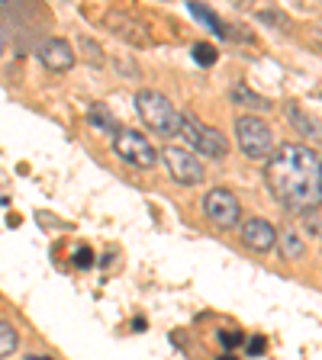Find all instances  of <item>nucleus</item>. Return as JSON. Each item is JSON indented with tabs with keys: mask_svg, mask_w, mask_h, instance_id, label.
I'll list each match as a JSON object with an SVG mask.
<instances>
[{
	"mask_svg": "<svg viewBox=\"0 0 322 360\" xmlns=\"http://www.w3.org/2000/svg\"><path fill=\"white\" fill-rule=\"evenodd\" d=\"M268 187L284 210L313 216L316 210H322L319 155L297 142L278 145L268 158Z\"/></svg>",
	"mask_w": 322,
	"mask_h": 360,
	"instance_id": "f257e3e1",
	"label": "nucleus"
},
{
	"mask_svg": "<svg viewBox=\"0 0 322 360\" xmlns=\"http://www.w3.org/2000/svg\"><path fill=\"white\" fill-rule=\"evenodd\" d=\"M135 112L142 116V122L151 132H161V135H168V139L180 132L178 106H174L161 90H139V94H135Z\"/></svg>",
	"mask_w": 322,
	"mask_h": 360,
	"instance_id": "f03ea898",
	"label": "nucleus"
},
{
	"mask_svg": "<svg viewBox=\"0 0 322 360\" xmlns=\"http://www.w3.org/2000/svg\"><path fill=\"white\" fill-rule=\"evenodd\" d=\"M180 139L190 145V151L203 158H225L229 155V142H225V135L219 129L206 126L203 120L197 116H180Z\"/></svg>",
	"mask_w": 322,
	"mask_h": 360,
	"instance_id": "7ed1b4c3",
	"label": "nucleus"
},
{
	"mask_svg": "<svg viewBox=\"0 0 322 360\" xmlns=\"http://www.w3.org/2000/svg\"><path fill=\"white\" fill-rule=\"evenodd\" d=\"M235 139H239V148L245 151V158H271L274 155V132L264 120L258 116H239L235 120Z\"/></svg>",
	"mask_w": 322,
	"mask_h": 360,
	"instance_id": "20e7f679",
	"label": "nucleus"
},
{
	"mask_svg": "<svg viewBox=\"0 0 322 360\" xmlns=\"http://www.w3.org/2000/svg\"><path fill=\"white\" fill-rule=\"evenodd\" d=\"M113 151H116V158H123L126 165L142 167V171H149L158 161V151L151 148V142L142 132H135V129H120V132L113 135Z\"/></svg>",
	"mask_w": 322,
	"mask_h": 360,
	"instance_id": "39448f33",
	"label": "nucleus"
},
{
	"mask_svg": "<svg viewBox=\"0 0 322 360\" xmlns=\"http://www.w3.org/2000/svg\"><path fill=\"white\" fill-rule=\"evenodd\" d=\"M203 212H206V219H210L213 225H219V229H233L242 219V202L233 190L216 187L203 196Z\"/></svg>",
	"mask_w": 322,
	"mask_h": 360,
	"instance_id": "423d86ee",
	"label": "nucleus"
},
{
	"mask_svg": "<svg viewBox=\"0 0 322 360\" xmlns=\"http://www.w3.org/2000/svg\"><path fill=\"white\" fill-rule=\"evenodd\" d=\"M161 161L168 165V174H171L178 184H184V187H194V184L203 180V165H200V158H194V151L171 148V145H168V148L161 151Z\"/></svg>",
	"mask_w": 322,
	"mask_h": 360,
	"instance_id": "0eeeda50",
	"label": "nucleus"
},
{
	"mask_svg": "<svg viewBox=\"0 0 322 360\" xmlns=\"http://www.w3.org/2000/svg\"><path fill=\"white\" fill-rule=\"evenodd\" d=\"M39 61L49 71H71L75 68V49L65 39H45L42 49H39Z\"/></svg>",
	"mask_w": 322,
	"mask_h": 360,
	"instance_id": "6e6552de",
	"label": "nucleus"
},
{
	"mask_svg": "<svg viewBox=\"0 0 322 360\" xmlns=\"http://www.w3.org/2000/svg\"><path fill=\"white\" fill-rule=\"evenodd\" d=\"M242 241H245L252 251H271V248L278 245V229L268 222V219H248L242 225Z\"/></svg>",
	"mask_w": 322,
	"mask_h": 360,
	"instance_id": "1a4fd4ad",
	"label": "nucleus"
},
{
	"mask_svg": "<svg viewBox=\"0 0 322 360\" xmlns=\"http://www.w3.org/2000/svg\"><path fill=\"white\" fill-rule=\"evenodd\" d=\"M106 22L113 26V32L123 39H129L132 45H149V36H145V26L139 20H132V16L126 13H110L106 16Z\"/></svg>",
	"mask_w": 322,
	"mask_h": 360,
	"instance_id": "9d476101",
	"label": "nucleus"
},
{
	"mask_svg": "<svg viewBox=\"0 0 322 360\" xmlns=\"http://www.w3.org/2000/svg\"><path fill=\"white\" fill-rule=\"evenodd\" d=\"M87 120H90V126L97 129V132H110V135H116V116H113V112L106 110V103H90Z\"/></svg>",
	"mask_w": 322,
	"mask_h": 360,
	"instance_id": "9b49d317",
	"label": "nucleus"
},
{
	"mask_svg": "<svg viewBox=\"0 0 322 360\" xmlns=\"http://www.w3.org/2000/svg\"><path fill=\"white\" fill-rule=\"evenodd\" d=\"M16 347H20V331H16L10 322H0V360L10 357Z\"/></svg>",
	"mask_w": 322,
	"mask_h": 360,
	"instance_id": "f8f14e48",
	"label": "nucleus"
},
{
	"mask_svg": "<svg viewBox=\"0 0 322 360\" xmlns=\"http://www.w3.org/2000/svg\"><path fill=\"white\" fill-rule=\"evenodd\" d=\"M278 241H280V251H284L287 261H297V257L303 255V238L293 232V229H287L284 235H278Z\"/></svg>",
	"mask_w": 322,
	"mask_h": 360,
	"instance_id": "ddd939ff",
	"label": "nucleus"
},
{
	"mask_svg": "<svg viewBox=\"0 0 322 360\" xmlns=\"http://www.w3.org/2000/svg\"><path fill=\"white\" fill-rule=\"evenodd\" d=\"M190 13H194L197 20H203V22H206V26H210L213 32H219V36H225V26H223V22H219V16L213 13L210 7H203V4H190Z\"/></svg>",
	"mask_w": 322,
	"mask_h": 360,
	"instance_id": "4468645a",
	"label": "nucleus"
},
{
	"mask_svg": "<svg viewBox=\"0 0 322 360\" xmlns=\"http://www.w3.org/2000/svg\"><path fill=\"white\" fill-rule=\"evenodd\" d=\"M194 58L206 68V65H213V61H216V49H213V45H206V42H197L194 45Z\"/></svg>",
	"mask_w": 322,
	"mask_h": 360,
	"instance_id": "2eb2a0df",
	"label": "nucleus"
},
{
	"mask_svg": "<svg viewBox=\"0 0 322 360\" xmlns=\"http://www.w3.org/2000/svg\"><path fill=\"white\" fill-rule=\"evenodd\" d=\"M233 97H235V100H248V103H255V110H268V100L255 97V94H252V90H245V87H235Z\"/></svg>",
	"mask_w": 322,
	"mask_h": 360,
	"instance_id": "dca6fc26",
	"label": "nucleus"
},
{
	"mask_svg": "<svg viewBox=\"0 0 322 360\" xmlns=\"http://www.w3.org/2000/svg\"><path fill=\"white\" fill-rule=\"evenodd\" d=\"M75 264H78V267H90V264H94V255H90L87 248H78V255H75Z\"/></svg>",
	"mask_w": 322,
	"mask_h": 360,
	"instance_id": "f3484780",
	"label": "nucleus"
},
{
	"mask_svg": "<svg viewBox=\"0 0 322 360\" xmlns=\"http://www.w3.org/2000/svg\"><path fill=\"white\" fill-rule=\"evenodd\" d=\"M223 345L225 347H235V345H239V335H223Z\"/></svg>",
	"mask_w": 322,
	"mask_h": 360,
	"instance_id": "a211bd4d",
	"label": "nucleus"
},
{
	"mask_svg": "<svg viewBox=\"0 0 322 360\" xmlns=\"http://www.w3.org/2000/svg\"><path fill=\"white\" fill-rule=\"evenodd\" d=\"M248 351H252V354H261V351H264V341H261V338H255V341H252V347H248Z\"/></svg>",
	"mask_w": 322,
	"mask_h": 360,
	"instance_id": "6ab92c4d",
	"label": "nucleus"
},
{
	"mask_svg": "<svg viewBox=\"0 0 322 360\" xmlns=\"http://www.w3.org/2000/svg\"><path fill=\"white\" fill-rule=\"evenodd\" d=\"M4 49H7V39H4V30H0V55H4Z\"/></svg>",
	"mask_w": 322,
	"mask_h": 360,
	"instance_id": "aec40b11",
	"label": "nucleus"
},
{
	"mask_svg": "<svg viewBox=\"0 0 322 360\" xmlns=\"http://www.w3.org/2000/svg\"><path fill=\"white\" fill-rule=\"evenodd\" d=\"M26 360H52V357H32V354H30V357H26Z\"/></svg>",
	"mask_w": 322,
	"mask_h": 360,
	"instance_id": "412c9836",
	"label": "nucleus"
},
{
	"mask_svg": "<svg viewBox=\"0 0 322 360\" xmlns=\"http://www.w3.org/2000/svg\"><path fill=\"white\" fill-rule=\"evenodd\" d=\"M319 171H322V161H319Z\"/></svg>",
	"mask_w": 322,
	"mask_h": 360,
	"instance_id": "4be33fe9",
	"label": "nucleus"
}]
</instances>
